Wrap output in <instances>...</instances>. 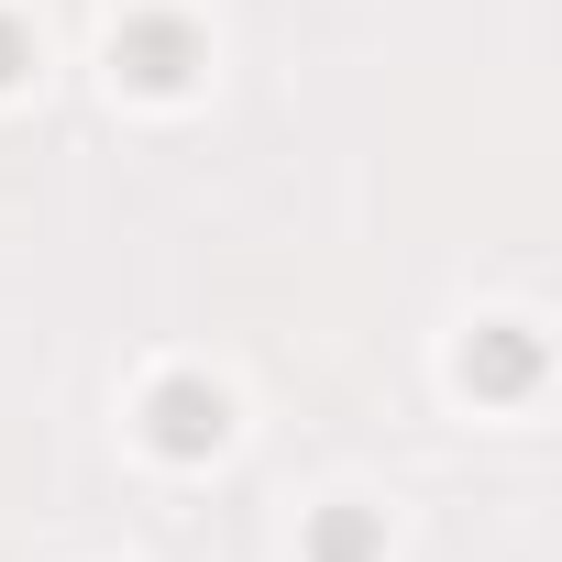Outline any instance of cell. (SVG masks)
Masks as SVG:
<instances>
[{
    "instance_id": "cell-1",
    "label": "cell",
    "mask_w": 562,
    "mask_h": 562,
    "mask_svg": "<svg viewBox=\"0 0 562 562\" xmlns=\"http://www.w3.org/2000/svg\"><path fill=\"white\" fill-rule=\"evenodd\" d=\"M155 441H166V452H199V441H221V397H199V386H166V397H155Z\"/></svg>"
}]
</instances>
